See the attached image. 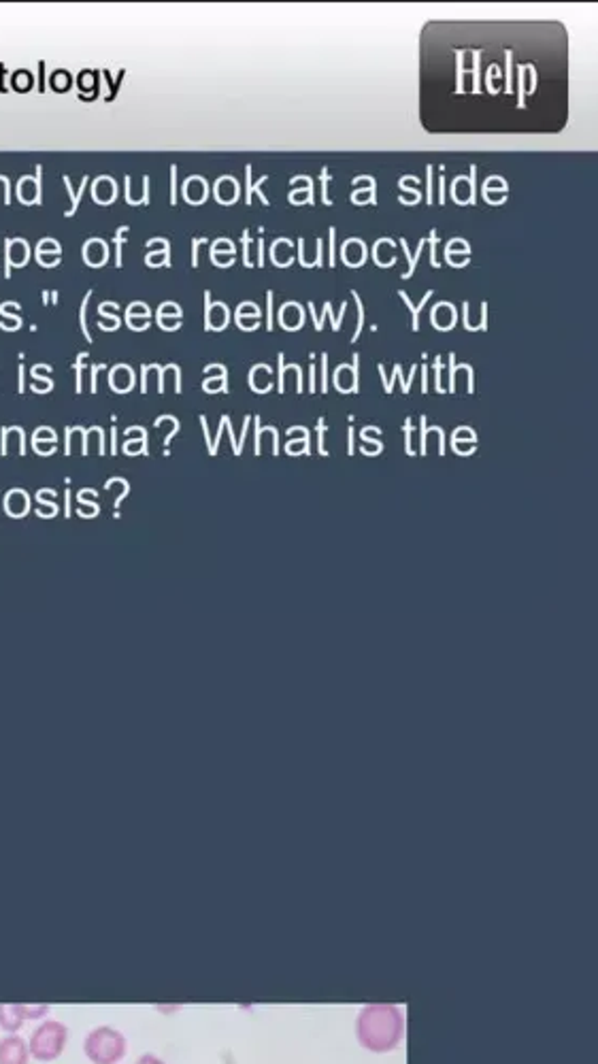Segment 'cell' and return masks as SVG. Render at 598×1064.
<instances>
[{
    "mask_svg": "<svg viewBox=\"0 0 598 1064\" xmlns=\"http://www.w3.org/2000/svg\"><path fill=\"white\" fill-rule=\"evenodd\" d=\"M356 1039L373 1054L396 1050L405 1039V1013L392 1002H369L356 1018Z\"/></svg>",
    "mask_w": 598,
    "mask_h": 1064,
    "instance_id": "1",
    "label": "cell"
},
{
    "mask_svg": "<svg viewBox=\"0 0 598 1064\" xmlns=\"http://www.w3.org/2000/svg\"><path fill=\"white\" fill-rule=\"evenodd\" d=\"M129 1043L113 1027H96L83 1039V1054L92 1064H120L124 1060Z\"/></svg>",
    "mask_w": 598,
    "mask_h": 1064,
    "instance_id": "2",
    "label": "cell"
},
{
    "mask_svg": "<svg viewBox=\"0 0 598 1064\" xmlns=\"http://www.w3.org/2000/svg\"><path fill=\"white\" fill-rule=\"evenodd\" d=\"M66 1041H69V1028L60 1019H46L38 1024L35 1033L28 1039V1052L30 1058L38 1062H52L62 1056Z\"/></svg>",
    "mask_w": 598,
    "mask_h": 1064,
    "instance_id": "3",
    "label": "cell"
},
{
    "mask_svg": "<svg viewBox=\"0 0 598 1064\" xmlns=\"http://www.w3.org/2000/svg\"><path fill=\"white\" fill-rule=\"evenodd\" d=\"M28 1060H30L28 1041L20 1035H7L0 1039V1064H28Z\"/></svg>",
    "mask_w": 598,
    "mask_h": 1064,
    "instance_id": "4",
    "label": "cell"
},
{
    "mask_svg": "<svg viewBox=\"0 0 598 1064\" xmlns=\"http://www.w3.org/2000/svg\"><path fill=\"white\" fill-rule=\"evenodd\" d=\"M24 1016H21L20 1005H0V1028L7 1035H18V1030L24 1027Z\"/></svg>",
    "mask_w": 598,
    "mask_h": 1064,
    "instance_id": "5",
    "label": "cell"
},
{
    "mask_svg": "<svg viewBox=\"0 0 598 1064\" xmlns=\"http://www.w3.org/2000/svg\"><path fill=\"white\" fill-rule=\"evenodd\" d=\"M86 258H87V262H90L92 266H98L101 262H104V258H107V249H104V243L92 241L90 245L86 247Z\"/></svg>",
    "mask_w": 598,
    "mask_h": 1064,
    "instance_id": "6",
    "label": "cell"
},
{
    "mask_svg": "<svg viewBox=\"0 0 598 1064\" xmlns=\"http://www.w3.org/2000/svg\"><path fill=\"white\" fill-rule=\"evenodd\" d=\"M203 196H207V186L198 177H194L190 184H186V198H190L192 203H201Z\"/></svg>",
    "mask_w": 598,
    "mask_h": 1064,
    "instance_id": "7",
    "label": "cell"
},
{
    "mask_svg": "<svg viewBox=\"0 0 598 1064\" xmlns=\"http://www.w3.org/2000/svg\"><path fill=\"white\" fill-rule=\"evenodd\" d=\"M18 1005L24 1019H41L49 1013V1005H28V1002H18Z\"/></svg>",
    "mask_w": 598,
    "mask_h": 1064,
    "instance_id": "8",
    "label": "cell"
},
{
    "mask_svg": "<svg viewBox=\"0 0 598 1064\" xmlns=\"http://www.w3.org/2000/svg\"><path fill=\"white\" fill-rule=\"evenodd\" d=\"M235 194H237L235 181H232L230 177H224V179L218 184V198L221 203H232L235 201Z\"/></svg>",
    "mask_w": 598,
    "mask_h": 1064,
    "instance_id": "9",
    "label": "cell"
},
{
    "mask_svg": "<svg viewBox=\"0 0 598 1064\" xmlns=\"http://www.w3.org/2000/svg\"><path fill=\"white\" fill-rule=\"evenodd\" d=\"M113 184H111L109 177H103L101 181H98L96 187H94V194H96V201L98 203H109L111 198H113Z\"/></svg>",
    "mask_w": 598,
    "mask_h": 1064,
    "instance_id": "10",
    "label": "cell"
},
{
    "mask_svg": "<svg viewBox=\"0 0 598 1064\" xmlns=\"http://www.w3.org/2000/svg\"><path fill=\"white\" fill-rule=\"evenodd\" d=\"M111 381H113V387H115V390H121V392H124V390H129L130 384H132V375H130V370H129V369H124V367L115 369V373H113V377H111Z\"/></svg>",
    "mask_w": 598,
    "mask_h": 1064,
    "instance_id": "11",
    "label": "cell"
},
{
    "mask_svg": "<svg viewBox=\"0 0 598 1064\" xmlns=\"http://www.w3.org/2000/svg\"><path fill=\"white\" fill-rule=\"evenodd\" d=\"M26 256H28V249H26V243L24 241H18V243H13V245H11L9 258H11V262H13L15 266L24 264L26 262Z\"/></svg>",
    "mask_w": 598,
    "mask_h": 1064,
    "instance_id": "12",
    "label": "cell"
},
{
    "mask_svg": "<svg viewBox=\"0 0 598 1064\" xmlns=\"http://www.w3.org/2000/svg\"><path fill=\"white\" fill-rule=\"evenodd\" d=\"M209 324H212L213 328H221V326L226 324V307H221V304H215V307H212V313H209Z\"/></svg>",
    "mask_w": 598,
    "mask_h": 1064,
    "instance_id": "13",
    "label": "cell"
},
{
    "mask_svg": "<svg viewBox=\"0 0 598 1064\" xmlns=\"http://www.w3.org/2000/svg\"><path fill=\"white\" fill-rule=\"evenodd\" d=\"M335 381H336V386H339V390H350L353 384V375L347 369H339L336 370Z\"/></svg>",
    "mask_w": 598,
    "mask_h": 1064,
    "instance_id": "14",
    "label": "cell"
},
{
    "mask_svg": "<svg viewBox=\"0 0 598 1064\" xmlns=\"http://www.w3.org/2000/svg\"><path fill=\"white\" fill-rule=\"evenodd\" d=\"M453 194H456V201H458V203H461V201H462V203H464V201H469V194H470V192H469V184H467V179H458V181H456V187H453Z\"/></svg>",
    "mask_w": 598,
    "mask_h": 1064,
    "instance_id": "15",
    "label": "cell"
},
{
    "mask_svg": "<svg viewBox=\"0 0 598 1064\" xmlns=\"http://www.w3.org/2000/svg\"><path fill=\"white\" fill-rule=\"evenodd\" d=\"M21 198H24L26 203H30L32 198H37V186L32 184L30 179H26L24 184H21Z\"/></svg>",
    "mask_w": 598,
    "mask_h": 1064,
    "instance_id": "16",
    "label": "cell"
},
{
    "mask_svg": "<svg viewBox=\"0 0 598 1064\" xmlns=\"http://www.w3.org/2000/svg\"><path fill=\"white\" fill-rule=\"evenodd\" d=\"M298 313H301V312H298L295 304H292V307H286L284 309V326H286V328H296L295 321H292V320H295Z\"/></svg>",
    "mask_w": 598,
    "mask_h": 1064,
    "instance_id": "17",
    "label": "cell"
},
{
    "mask_svg": "<svg viewBox=\"0 0 598 1064\" xmlns=\"http://www.w3.org/2000/svg\"><path fill=\"white\" fill-rule=\"evenodd\" d=\"M137 1064H166V1062L160 1056H156V1054H143L137 1060Z\"/></svg>",
    "mask_w": 598,
    "mask_h": 1064,
    "instance_id": "18",
    "label": "cell"
},
{
    "mask_svg": "<svg viewBox=\"0 0 598 1064\" xmlns=\"http://www.w3.org/2000/svg\"><path fill=\"white\" fill-rule=\"evenodd\" d=\"M54 81H58V83H55V87H58V90H64V86H62V83H66V86H69V83H71L69 75L62 73V71H58V73L54 75Z\"/></svg>",
    "mask_w": 598,
    "mask_h": 1064,
    "instance_id": "19",
    "label": "cell"
},
{
    "mask_svg": "<svg viewBox=\"0 0 598 1064\" xmlns=\"http://www.w3.org/2000/svg\"><path fill=\"white\" fill-rule=\"evenodd\" d=\"M79 83H81V87L90 86V83H92V75H90V73H81V77H79Z\"/></svg>",
    "mask_w": 598,
    "mask_h": 1064,
    "instance_id": "20",
    "label": "cell"
}]
</instances>
